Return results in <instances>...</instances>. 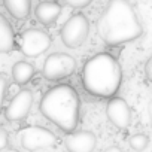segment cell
Here are the masks:
<instances>
[{
    "label": "cell",
    "mask_w": 152,
    "mask_h": 152,
    "mask_svg": "<svg viewBox=\"0 0 152 152\" xmlns=\"http://www.w3.org/2000/svg\"><path fill=\"white\" fill-rule=\"evenodd\" d=\"M97 33L106 45L115 46L139 39L143 27L131 3L110 0L97 21Z\"/></svg>",
    "instance_id": "6da1fadb"
},
{
    "label": "cell",
    "mask_w": 152,
    "mask_h": 152,
    "mask_svg": "<svg viewBox=\"0 0 152 152\" xmlns=\"http://www.w3.org/2000/svg\"><path fill=\"white\" fill-rule=\"evenodd\" d=\"M122 84V69L118 60L99 52L88 58L82 67V85L87 93L99 99H113Z\"/></svg>",
    "instance_id": "7a4b0ae2"
},
{
    "label": "cell",
    "mask_w": 152,
    "mask_h": 152,
    "mask_svg": "<svg viewBox=\"0 0 152 152\" xmlns=\"http://www.w3.org/2000/svg\"><path fill=\"white\" fill-rule=\"evenodd\" d=\"M40 113L66 133H73L79 122L81 99L72 85L60 84L49 88L39 103Z\"/></svg>",
    "instance_id": "3957f363"
},
{
    "label": "cell",
    "mask_w": 152,
    "mask_h": 152,
    "mask_svg": "<svg viewBox=\"0 0 152 152\" xmlns=\"http://www.w3.org/2000/svg\"><path fill=\"white\" fill-rule=\"evenodd\" d=\"M76 70V60L66 52H54L46 57L42 66V75L48 81H63Z\"/></svg>",
    "instance_id": "277c9868"
},
{
    "label": "cell",
    "mask_w": 152,
    "mask_h": 152,
    "mask_svg": "<svg viewBox=\"0 0 152 152\" xmlns=\"http://www.w3.org/2000/svg\"><path fill=\"white\" fill-rule=\"evenodd\" d=\"M90 34V21L84 14L72 15L61 27L60 37L67 48L81 46Z\"/></svg>",
    "instance_id": "5b68a950"
},
{
    "label": "cell",
    "mask_w": 152,
    "mask_h": 152,
    "mask_svg": "<svg viewBox=\"0 0 152 152\" xmlns=\"http://www.w3.org/2000/svg\"><path fill=\"white\" fill-rule=\"evenodd\" d=\"M51 36L40 28H27L20 34V51L30 58H36L45 54L51 48Z\"/></svg>",
    "instance_id": "8992f818"
},
{
    "label": "cell",
    "mask_w": 152,
    "mask_h": 152,
    "mask_svg": "<svg viewBox=\"0 0 152 152\" xmlns=\"http://www.w3.org/2000/svg\"><path fill=\"white\" fill-rule=\"evenodd\" d=\"M57 140H58L57 136L51 130L39 125H30L20 131L21 146L30 152L45 149V148H52L57 145Z\"/></svg>",
    "instance_id": "52a82bcc"
},
{
    "label": "cell",
    "mask_w": 152,
    "mask_h": 152,
    "mask_svg": "<svg viewBox=\"0 0 152 152\" xmlns=\"http://www.w3.org/2000/svg\"><path fill=\"white\" fill-rule=\"evenodd\" d=\"M34 97L33 93L30 90H21L18 91L9 102L8 107L5 109V116L8 121L11 122H17V121H23L27 118V115L31 110Z\"/></svg>",
    "instance_id": "ba28073f"
},
{
    "label": "cell",
    "mask_w": 152,
    "mask_h": 152,
    "mask_svg": "<svg viewBox=\"0 0 152 152\" xmlns=\"http://www.w3.org/2000/svg\"><path fill=\"white\" fill-rule=\"evenodd\" d=\"M106 116L116 128H127L131 122V107L122 97H113L106 104Z\"/></svg>",
    "instance_id": "9c48e42d"
},
{
    "label": "cell",
    "mask_w": 152,
    "mask_h": 152,
    "mask_svg": "<svg viewBox=\"0 0 152 152\" xmlns=\"http://www.w3.org/2000/svg\"><path fill=\"white\" fill-rule=\"evenodd\" d=\"M97 143V137L90 130L73 131L64 139L66 149L69 152H93Z\"/></svg>",
    "instance_id": "30bf717a"
},
{
    "label": "cell",
    "mask_w": 152,
    "mask_h": 152,
    "mask_svg": "<svg viewBox=\"0 0 152 152\" xmlns=\"http://www.w3.org/2000/svg\"><path fill=\"white\" fill-rule=\"evenodd\" d=\"M61 11H63V6L58 2H40L34 8V15L40 24L49 27L60 18Z\"/></svg>",
    "instance_id": "8fae6325"
},
{
    "label": "cell",
    "mask_w": 152,
    "mask_h": 152,
    "mask_svg": "<svg viewBox=\"0 0 152 152\" xmlns=\"http://www.w3.org/2000/svg\"><path fill=\"white\" fill-rule=\"evenodd\" d=\"M15 48V31L9 20L0 12V54L11 52Z\"/></svg>",
    "instance_id": "7c38bea8"
},
{
    "label": "cell",
    "mask_w": 152,
    "mask_h": 152,
    "mask_svg": "<svg viewBox=\"0 0 152 152\" xmlns=\"http://www.w3.org/2000/svg\"><path fill=\"white\" fill-rule=\"evenodd\" d=\"M11 72H12V79L17 85H26L36 75V67L28 61H17L12 66Z\"/></svg>",
    "instance_id": "4fadbf2b"
},
{
    "label": "cell",
    "mask_w": 152,
    "mask_h": 152,
    "mask_svg": "<svg viewBox=\"0 0 152 152\" xmlns=\"http://www.w3.org/2000/svg\"><path fill=\"white\" fill-rule=\"evenodd\" d=\"M3 6L15 20H26L31 12L30 0H3Z\"/></svg>",
    "instance_id": "5bb4252c"
},
{
    "label": "cell",
    "mask_w": 152,
    "mask_h": 152,
    "mask_svg": "<svg viewBox=\"0 0 152 152\" xmlns=\"http://www.w3.org/2000/svg\"><path fill=\"white\" fill-rule=\"evenodd\" d=\"M128 143H130L131 149H134L137 152H142V151H145L149 146V137L146 134H143V133H137V134H133L130 137Z\"/></svg>",
    "instance_id": "9a60e30c"
},
{
    "label": "cell",
    "mask_w": 152,
    "mask_h": 152,
    "mask_svg": "<svg viewBox=\"0 0 152 152\" xmlns=\"http://www.w3.org/2000/svg\"><path fill=\"white\" fill-rule=\"evenodd\" d=\"M64 5L73 9H82L91 5V0H66Z\"/></svg>",
    "instance_id": "2e32d148"
},
{
    "label": "cell",
    "mask_w": 152,
    "mask_h": 152,
    "mask_svg": "<svg viewBox=\"0 0 152 152\" xmlns=\"http://www.w3.org/2000/svg\"><path fill=\"white\" fill-rule=\"evenodd\" d=\"M6 90H8V81L0 76V112L3 110V103H5V97H6Z\"/></svg>",
    "instance_id": "e0dca14e"
},
{
    "label": "cell",
    "mask_w": 152,
    "mask_h": 152,
    "mask_svg": "<svg viewBox=\"0 0 152 152\" xmlns=\"http://www.w3.org/2000/svg\"><path fill=\"white\" fill-rule=\"evenodd\" d=\"M8 143H9V134L3 127H0V152L8 149Z\"/></svg>",
    "instance_id": "ac0fdd59"
},
{
    "label": "cell",
    "mask_w": 152,
    "mask_h": 152,
    "mask_svg": "<svg viewBox=\"0 0 152 152\" xmlns=\"http://www.w3.org/2000/svg\"><path fill=\"white\" fill-rule=\"evenodd\" d=\"M145 75H146V78L152 82V57L146 61L145 64Z\"/></svg>",
    "instance_id": "d6986e66"
},
{
    "label": "cell",
    "mask_w": 152,
    "mask_h": 152,
    "mask_svg": "<svg viewBox=\"0 0 152 152\" xmlns=\"http://www.w3.org/2000/svg\"><path fill=\"white\" fill-rule=\"evenodd\" d=\"M148 115H149V125L152 127V100L148 103Z\"/></svg>",
    "instance_id": "ffe728a7"
},
{
    "label": "cell",
    "mask_w": 152,
    "mask_h": 152,
    "mask_svg": "<svg viewBox=\"0 0 152 152\" xmlns=\"http://www.w3.org/2000/svg\"><path fill=\"white\" fill-rule=\"evenodd\" d=\"M103 152H122V149L118 148V146H109V148H106Z\"/></svg>",
    "instance_id": "44dd1931"
},
{
    "label": "cell",
    "mask_w": 152,
    "mask_h": 152,
    "mask_svg": "<svg viewBox=\"0 0 152 152\" xmlns=\"http://www.w3.org/2000/svg\"><path fill=\"white\" fill-rule=\"evenodd\" d=\"M2 152H20V151H17V149H14V148H8V149H5V151H2Z\"/></svg>",
    "instance_id": "7402d4cb"
}]
</instances>
